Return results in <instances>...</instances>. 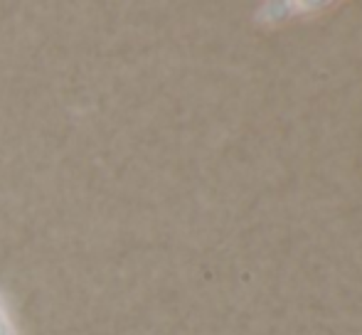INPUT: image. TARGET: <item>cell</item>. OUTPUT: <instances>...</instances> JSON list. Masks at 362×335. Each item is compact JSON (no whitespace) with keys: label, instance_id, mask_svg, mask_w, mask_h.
<instances>
[{"label":"cell","instance_id":"1","mask_svg":"<svg viewBox=\"0 0 362 335\" xmlns=\"http://www.w3.org/2000/svg\"><path fill=\"white\" fill-rule=\"evenodd\" d=\"M0 335H18V331H15L13 321L8 318V313L3 311V306H0Z\"/></svg>","mask_w":362,"mask_h":335}]
</instances>
